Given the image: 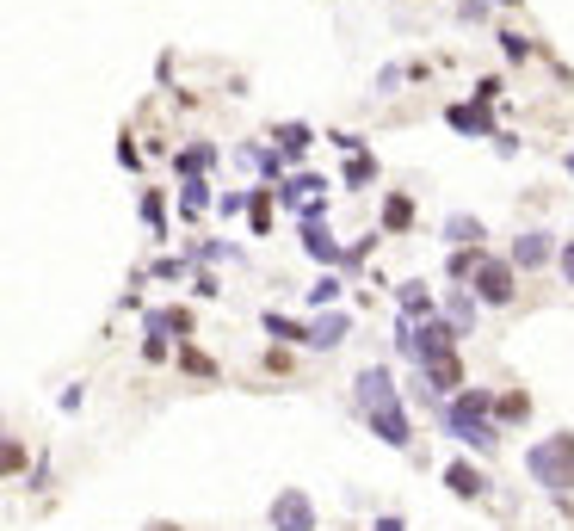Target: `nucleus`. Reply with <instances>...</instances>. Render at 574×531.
I'll return each instance as SVG.
<instances>
[{"instance_id": "f257e3e1", "label": "nucleus", "mask_w": 574, "mask_h": 531, "mask_svg": "<svg viewBox=\"0 0 574 531\" xmlns=\"http://www.w3.org/2000/svg\"><path fill=\"white\" fill-rule=\"evenodd\" d=\"M358 402H365V414H371V427H377V439L383 445H408L414 433H408V414H402V396H396V377H389L383 365H371V371H358Z\"/></svg>"}, {"instance_id": "1a4fd4ad", "label": "nucleus", "mask_w": 574, "mask_h": 531, "mask_svg": "<svg viewBox=\"0 0 574 531\" xmlns=\"http://www.w3.org/2000/svg\"><path fill=\"white\" fill-rule=\"evenodd\" d=\"M445 124H451L457 136H500V130H494V118H488V105H476V99L451 105V112H445Z\"/></svg>"}, {"instance_id": "39448f33", "label": "nucleus", "mask_w": 574, "mask_h": 531, "mask_svg": "<svg viewBox=\"0 0 574 531\" xmlns=\"http://www.w3.org/2000/svg\"><path fill=\"white\" fill-rule=\"evenodd\" d=\"M470 278H476L470 291H476L482 303H513V266H507V260H488V254H482Z\"/></svg>"}, {"instance_id": "473e14b6", "label": "nucleus", "mask_w": 574, "mask_h": 531, "mask_svg": "<svg viewBox=\"0 0 574 531\" xmlns=\"http://www.w3.org/2000/svg\"><path fill=\"white\" fill-rule=\"evenodd\" d=\"M562 272H568V278H574V241H568V247H562Z\"/></svg>"}, {"instance_id": "c756f323", "label": "nucleus", "mask_w": 574, "mask_h": 531, "mask_svg": "<svg viewBox=\"0 0 574 531\" xmlns=\"http://www.w3.org/2000/svg\"><path fill=\"white\" fill-rule=\"evenodd\" d=\"M470 315H476L470 297H451V322H457V328H470Z\"/></svg>"}, {"instance_id": "0eeeda50", "label": "nucleus", "mask_w": 574, "mask_h": 531, "mask_svg": "<svg viewBox=\"0 0 574 531\" xmlns=\"http://www.w3.org/2000/svg\"><path fill=\"white\" fill-rule=\"evenodd\" d=\"M272 525H278V531H315V507H309V494L284 488L278 501H272Z\"/></svg>"}, {"instance_id": "20e7f679", "label": "nucleus", "mask_w": 574, "mask_h": 531, "mask_svg": "<svg viewBox=\"0 0 574 531\" xmlns=\"http://www.w3.org/2000/svg\"><path fill=\"white\" fill-rule=\"evenodd\" d=\"M272 192H278L284 210H297V217H321V210H328V180H321V173H291V180H278Z\"/></svg>"}, {"instance_id": "cd10ccee", "label": "nucleus", "mask_w": 574, "mask_h": 531, "mask_svg": "<svg viewBox=\"0 0 574 531\" xmlns=\"http://www.w3.org/2000/svg\"><path fill=\"white\" fill-rule=\"evenodd\" d=\"M142 223L161 235V192H142Z\"/></svg>"}, {"instance_id": "f8f14e48", "label": "nucleus", "mask_w": 574, "mask_h": 531, "mask_svg": "<svg viewBox=\"0 0 574 531\" xmlns=\"http://www.w3.org/2000/svg\"><path fill=\"white\" fill-rule=\"evenodd\" d=\"M235 161L254 167V173H266V180H284V161H291V155H284V149H260V143H241Z\"/></svg>"}, {"instance_id": "c85d7f7f", "label": "nucleus", "mask_w": 574, "mask_h": 531, "mask_svg": "<svg viewBox=\"0 0 574 531\" xmlns=\"http://www.w3.org/2000/svg\"><path fill=\"white\" fill-rule=\"evenodd\" d=\"M179 365H186V371H198V377H217V365H210V359H204V352H192V346H186V352H179Z\"/></svg>"}, {"instance_id": "a878e982", "label": "nucleus", "mask_w": 574, "mask_h": 531, "mask_svg": "<svg viewBox=\"0 0 574 531\" xmlns=\"http://www.w3.org/2000/svg\"><path fill=\"white\" fill-rule=\"evenodd\" d=\"M525 408H531L525 396H500V402H494V414H500V420H525Z\"/></svg>"}, {"instance_id": "2eb2a0df", "label": "nucleus", "mask_w": 574, "mask_h": 531, "mask_svg": "<svg viewBox=\"0 0 574 531\" xmlns=\"http://www.w3.org/2000/svg\"><path fill=\"white\" fill-rule=\"evenodd\" d=\"M309 143H315V130H309V124H278V149L291 155V161H297V155H309Z\"/></svg>"}, {"instance_id": "2f4dec72", "label": "nucleus", "mask_w": 574, "mask_h": 531, "mask_svg": "<svg viewBox=\"0 0 574 531\" xmlns=\"http://www.w3.org/2000/svg\"><path fill=\"white\" fill-rule=\"evenodd\" d=\"M371 531H408V525H402V519H396V513H383V519H377V525H371Z\"/></svg>"}, {"instance_id": "f03ea898", "label": "nucleus", "mask_w": 574, "mask_h": 531, "mask_svg": "<svg viewBox=\"0 0 574 531\" xmlns=\"http://www.w3.org/2000/svg\"><path fill=\"white\" fill-rule=\"evenodd\" d=\"M525 470L544 482L550 494H562V488L574 482V433H550V439H537V445L525 451Z\"/></svg>"}, {"instance_id": "ddd939ff", "label": "nucleus", "mask_w": 574, "mask_h": 531, "mask_svg": "<svg viewBox=\"0 0 574 531\" xmlns=\"http://www.w3.org/2000/svg\"><path fill=\"white\" fill-rule=\"evenodd\" d=\"M544 260H550V235H544V229H531V235L513 241V266L531 272V266H544Z\"/></svg>"}, {"instance_id": "393cba45", "label": "nucleus", "mask_w": 574, "mask_h": 531, "mask_svg": "<svg viewBox=\"0 0 574 531\" xmlns=\"http://www.w3.org/2000/svg\"><path fill=\"white\" fill-rule=\"evenodd\" d=\"M217 210H223V217H241V210H254V198H247V192H223Z\"/></svg>"}, {"instance_id": "b1692460", "label": "nucleus", "mask_w": 574, "mask_h": 531, "mask_svg": "<svg viewBox=\"0 0 574 531\" xmlns=\"http://www.w3.org/2000/svg\"><path fill=\"white\" fill-rule=\"evenodd\" d=\"M525 38H519V31H500V56H507V62H525Z\"/></svg>"}, {"instance_id": "dca6fc26", "label": "nucleus", "mask_w": 574, "mask_h": 531, "mask_svg": "<svg viewBox=\"0 0 574 531\" xmlns=\"http://www.w3.org/2000/svg\"><path fill=\"white\" fill-rule=\"evenodd\" d=\"M482 235H488V229H482L476 217H445V241H457V247H470V241L482 247Z\"/></svg>"}, {"instance_id": "4468645a", "label": "nucleus", "mask_w": 574, "mask_h": 531, "mask_svg": "<svg viewBox=\"0 0 574 531\" xmlns=\"http://www.w3.org/2000/svg\"><path fill=\"white\" fill-rule=\"evenodd\" d=\"M445 482H451V494H457V501H476V494L488 488L476 464H451V470H445Z\"/></svg>"}, {"instance_id": "a211bd4d", "label": "nucleus", "mask_w": 574, "mask_h": 531, "mask_svg": "<svg viewBox=\"0 0 574 531\" xmlns=\"http://www.w3.org/2000/svg\"><path fill=\"white\" fill-rule=\"evenodd\" d=\"M210 161H217V149H210V143H192L186 155H179V173H186V180H204Z\"/></svg>"}, {"instance_id": "6ab92c4d", "label": "nucleus", "mask_w": 574, "mask_h": 531, "mask_svg": "<svg viewBox=\"0 0 574 531\" xmlns=\"http://www.w3.org/2000/svg\"><path fill=\"white\" fill-rule=\"evenodd\" d=\"M179 210H186V217H204V210H210V186L186 180V186H179Z\"/></svg>"}, {"instance_id": "4be33fe9", "label": "nucleus", "mask_w": 574, "mask_h": 531, "mask_svg": "<svg viewBox=\"0 0 574 531\" xmlns=\"http://www.w3.org/2000/svg\"><path fill=\"white\" fill-rule=\"evenodd\" d=\"M309 303H315V309L340 303V278H334V272H328V278H315V285H309Z\"/></svg>"}, {"instance_id": "f3484780", "label": "nucleus", "mask_w": 574, "mask_h": 531, "mask_svg": "<svg viewBox=\"0 0 574 531\" xmlns=\"http://www.w3.org/2000/svg\"><path fill=\"white\" fill-rule=\"evenodd\" d=\"M340 340H346V315H321L309 328V346H340Z\"/></svg>"}, {"instance_id": "423d86ee", "label": "nucleus", "mask_w": 574, "mask_h": 531, "mask_svg": "<svg viewBox=\"0 0 574 531\" xmlns=\"http://www.w3.org/2000/svg\"><path fill=\"white\" fill-rule=\"evenodd\" d=\"M186 328H192L186 309H155V315H149V340H142V352H149V359H167V346L186 334Z\"/></svg>"}, {"instance_id": "7c9ffc66", "label": "nucleus", "mask_w": 574, "mask_h": 531, "mask_svg": "<svg viewBox=\"0 0 574 531\" xmlns=\"http://www.w3.org/2000/svg\"><path fill=\"white\" fill-rule=\"evenodd\" d=\"M396 81H402V68H396V62L377 68V93H396Z\"/></svg>"}, {"instance_id": "bb28decb", "label": "nucleus", "mask_w": 574, "mask_h": 531, "mask_svg": "<svg viewBox=\"0 0 574 531\" xmlns=\"http://www.w3.org/2000/svg\"><path fill=\"white\" fill-rule=\"evenodd\" d=\"M266 229H272V198L254 192V235H266Z\"/></svg>"}, {"instance_id": "6e6552de", "label": "nucleus", "mask_w": 574, "mask_h": 531, "mask_svg": "<svg viewBox=\"0 0 574 531\" xmlns=\"http://www.w3.org/2000/svg\"><path fill=\"white\" fill-rule=\"evenodd\" d=\"M303 247H309V260H321V266H346V247L328 235L321 217H303Z\"/></svg>"}, {"instance_id": "412c9836", "label": "nucleus", "mask_w": 574, "mask_h": 531, "mask_svg": "<svg viewBox=\"0 0 574 531\" xmlns=\"http://www.w3.org/2000/svg\"><path fill=\"white\" fill-rule=\"evenodd\" d=\"M266 334H278V340H309V328H297L291 315H278V309H266Z\"/></svg>"}, {"instance_id": "5701e85b", "label": "nucleus", "mask_w": 574, "mask_h": 531, "mask_svg": "<svg viewBox=\"0 0 574 531\" xmlns=\"http://www.w3.org/2000/svg\"><path fill=\"white\" fill-rule=\"evenodd\" d=\"M371 173H377V161H371V155H352V161H346V173H340V180H346V186H365Z\"/></svg>"}, {"instance_id": "9d476101", "label": "nucleus", "mask_w": 574, "mask_h": 531, "mask_svg": "<svg viewBox=\"0 0 574 531\" xmlns=\"http://www.w3.org/2000/svg\"><path fill=\"white\" fill-rule=\"evenodd\" d=\"M396 297H402V322H439V309H433V291H426L420 278L396 285Z\"/></svg>"}, {"instance_id": "72a5a7b5", "label": "nucleus", "mask_w": 574, "mask_h": 531, "mask_svg": "<svg viewBox=\"0 0 574 531\" xmlns=\"http://www.w3.org/2000/svg\"><path fill=\"white\" fill-rule=\"evenodd\" d=\"M149 531H173V525H149Z\"/></svg>"}, {"instance_id": "c9c22d12", "label": "nucleus", "mask_w": 574, "mask_h": 531, "mask_svg": "<svg viewBox=\"0 0 574 531\" xmlns=\"http://www.w3.org/2000/svg\"><path fill=\"white\" fill-rule=\"evenodd\" d=\"M500 7H513V0H500Z\"/></svg>"}, {"instance_id": "9b49d317", "label": "nucleus", "mask_w": 574, "mask_h": 531, "mask_svg": "<svg viewBox=\"0 0 574 531\" xmlns=\"http://www.w3.org/2000/svg\"><path fill=\"white\" fill-rule=\"evenodd\" d=\"M420 377L439 389V396H457V383H463V365H457V352H439V359H426Z\"/></svg>"}, {"instance_id": "7ed1b4c3", "label": "nucleus", "mask_w": 574, "mask_h": 531, "mask_svg": "<svg viewBox=\"0 0 574 531\" xmlns=\"http://www.w3.org/2000/svg\"><path fill=\"white\" fill-rule=\"evenodd\" d=\"M488 396H482V389H463V396H451V408H445V427L463 439V445H476V451H488L500 433H494V420H488Z\"/></svg>"}, {"instance_id": "aec40b11", "label": "nucleus", "mask_w": 574, "mask_h": 531, "mask_svg": "<svg viewBox=\"0 0 574 531\" xmlns=\"http://www.w3.org/2000/svg\"><path fill=\"white\" fill-rule=\"evenodd\" d=\"M414 223V204L396 192V198H383V229H408Z\"/></svg>"}, {"instance_id": "f704fd0d", "label": "nucleus", "mask_w": 574, "mask_h": 531, "mask_svg": "<svg viewBox=\"0 0 574 531\" xmlns=\"http://www.w3.org/2000/svg\"><path fill=\"white\" fill-rule=\"evenodd\" d=\"M568 173H574V155H568Z\"/></svg>"}]
</instances>
